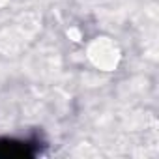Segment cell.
Listing matches in <instances>:
<instances>
[{"mask_svg": "<svg viewBox=\"0 0 159 159\" xmlns=\"http://www.w3.org/2000/svg\"><path fill=\"white\" fill-rule=\"evenodd\" d=\"M38 144V140L30 139H0V157H34Z\"/></svg>", "mask_w": 159, "mask_h": 159, "instance_id": "obj_1", "label": "cell"}]
</instances>
